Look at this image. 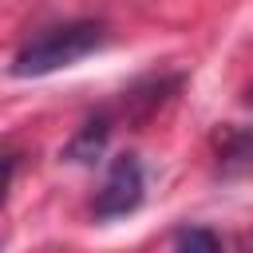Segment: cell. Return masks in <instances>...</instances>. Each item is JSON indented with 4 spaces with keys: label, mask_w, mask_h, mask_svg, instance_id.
Wrapping results in <instances>:
<instances>
[{
    "label": "cell",
    "mask_w": 253,
    "mask_h": 253,
    "mask_svg": "<svg viewBox=\"0 0 253 253\" xmlns=\"http://www.w3.org/2000/svg\"><path fill=\"white\" fill-rule=\"evenodd\" d=\"M107 43V28L99 20H67L55 28H43L40 36H32L16 55H12V75L16 79H36V75H51L59 67L79 63L83 55L99 51Z\"/></svg>",
    "instance_id": "1"
},
{
    "label": "cell",
    "mask_w": 253,
    "mask_h": 253,
    "mask_svg": "<svg viewBox=\"0 0 253 253\" xmlns=\"http://www.w3.org/2000/svg\"><path fill=\"white\" fill-rule=\"evenodd\" d=\"M142 194H146V178H142V162L134 154H119L107 170V182L103 190L95 194L91 202V213L99 221H115V217H126L142 206Z\"/></svg>",
    "instance_id": "2"
},
{
    "label": "cell",
    "mask_w": 253,
    "mask_h": 253,
    "mask_svg": "<svg viewBox=\"0 0 253 253\" xmlns=\"http://www.w3.org/2000/svg\"><path fill=\"white\" fill-rule=\"evenodd\" d=\"M107 138H111V115L99 111L95 119H87V123L75 130V138L67 142V158H71V162H91L95 154H103Z\"/></svg>",
    "instance_id": "3"
},
{
    "label": "cell",
    "mask_w": 253,
    "mask_h": 253,
    "mask_svg": "<svg viewBox=\"0 0 253 253\" xmlns=\"http://www.w3.org/2000/svg\"><path fill=\"white\" fill-rule=\"evenodd\" d=\"M217 158H221V170L253 166V130H225Z\"/></svg>",
    "instance_id": "4"
},
{
    "label": "cell",
    "mask_w": 253,
    "mask_h": 253,
    "mask_svg": "<svg viewBox=\"0 0 253 253\" xmlns=\"http://www.w3.org/2000/svg\"><path fill=\"white\" fill-rule=\"evenodd\" d=\"M174 245H182V249H217L221 237L217 233H206V229H178L174 233Z\"/></svg>",
    "instance_id": "5"
},
{
    "label": "cell",
    "mask_w": 253,
    "mask_h": 253,
    "mask_svg": "<svg viewBox=\"0 0 253 253\" xmlns=\"http://www.w3.org/2000/svg\"><path fill=\"white\" fill-rule=\"evenodd\" d=\"M245 103H249V107H253V83H249V87H245Z\"/></svg>",
    "instance_id": "6"
}]
</instances>
